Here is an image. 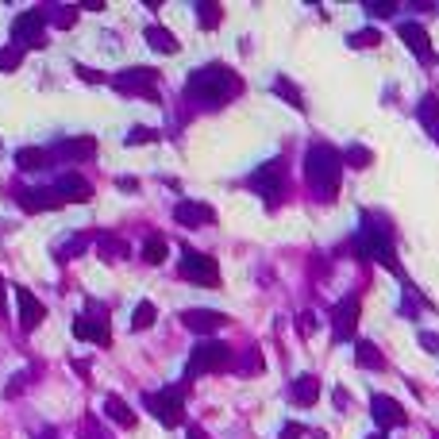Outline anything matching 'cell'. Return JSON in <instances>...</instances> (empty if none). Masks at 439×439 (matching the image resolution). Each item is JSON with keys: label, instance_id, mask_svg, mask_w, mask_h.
Wrapping results in <instances>:
<instances>
[{"label": "cell", "instance_id": "32", "mask_svg": "<svg viewBox=\"0 0 439 439\" xmlns=\"http://www.w3.org/2000/svg\"><path fill=\"white\" fill-rule=\"evenodd\" d=\"M378 43H381V31H378L374 24L362 27V31H351V35H347V46H351V51H370V46H378Z\"/></svg>", "mask_w": 439, "mask_h": 439}, {"label": "cell", "instance_id": "29", "mask_svg": "<svg viewBox=\"0 0 439 439\" xmlns=\"http://www.w3.org/2000/svg\"><path fill=\"white\" fill-rule=\"evenodd\" d=\"M166 254H170L166 235H147V243H143V262H147V266H162V262H166Z\"/></svg>", "mask_w": 439, "mask_h": 439}, {"label": "cell", "instance_id": "46", "mask_svg": "<svg viewBox=\"0 0 439 439\" xmlns=\"http://www.w3.org/2000/svg\"><path fill=\"white\" fill-rule=\"evenodd\" d=\"M189 439H208V432L200 424H189Z\"/></svg>", "mask_w": 439, "mask_h": 439}, {"label": "cell", "instance_id": "18", "mask_svg": "<svg viewBox=\"0 0 439 439\" xmlns=\"http://www.w3.org/2000/svg\"><path fill=\"white\" fill-rule=\"evenodd\" d=\"M16 301H20V328L24 331H35L46 320V304L35 297L27 285H16Z\"/></svg>", "mask_w": 439, "mask_h": 439}, {"label": "cell", "instance_id": "47", "mask_svg": "<svg viewBox=\"0 0 439 439\" xmlns=\"http://www.w3.org/2000/svg\"><path fill=\"white\" fill-rule=\"evenodd\" d=\"M336 408H347V389H343V386L336 389Z\"/></svg>", "mask_w": 439, "mask_h": 439}, {"label": "cell", "instance_id": "10", "mask_svg": "<svg viewBox=\"0 0 439 439\" xmlns=\"http://www.w3.org/2000/svg\"><path fill=\"white\" fill-rule=\"evenodd\" d=\"M12 46H20V51H35V46H46V16L43 8L39 12H24L20 20L12 24Z\"/></svg>", "mask_w": 439, "mask_h": 439}, {"label": "cell", "instance_id": "21", "mask_svg": "<svg viewBox=\"0 0 439 439\" xmlns=\"http://www.w3.org/2000/svg\"><path fill=\"white\" fill-rule=\"evenodd\" d=\"M289 401H293L297 408L316 405V401H320V378H316V374H301V378H293V386H289Z\"/></svg>", "mask_w": 439, "mask_h": 439}, {"label": "cell", "instance_id": "34", "mask_svg": "<svg viewBox=\"0 0 439 439\" xmlns=\"http://www.w3.org/2000/svg\"><path fill=\"white\" fill-rule=\"evenodd\" d=\"M262 370H266V362H262V347H251V351L243 355V362L235 366V374H243V378H259Z\"/></svg>", "mask_w": 439, "mask_h": 439}, {"label": "cell", "instance_id": "39", "mask_svg": "<svg viewBox=\"0 0 439 439\" xmlns=\"http://www.w3.org/2000/svg\"><path fill=\"white\" fill-rule=\"evenodd\" d=\"M366 16L370 20H389V16H397V4L393 0H378V4H366Z\"/></svg>", "mask_w": 439, "mask_h": 439}, {"label": "cell", "instance_id": "27", "mask_svg": "<svg viewBox=\"0 0 439 439\" xmlns=\"http://www.w3.org/2000/svg\"><path fill=\"white\" fill-rule=\"evenodd\" d=\"M43 16H46V24L58 27V31H70V27L78 24V8H66V4H46Z\"/></svg>", "mask_w": 439, "mask_h": 439}, {"label": "cell", "instance_id": "33", "mask_svg": "<svg viewBox=\"0 0 439 439\" xmlns=\"http://www.w3.org/2000/svg\"><path fill=\"white\" fill-rule=\"evenodd\" d=\"M274 97H282L285 104H293V108H304V97H301V89L293 85L289 78H274Z\"/></svg>", "mask_w": 439, "mask_h": 439}, {"label": "cell", "instance_id": "38", "mask_svg": "<svg viewBox=\"0 0 439 439\" xmlns=\"http://www.w3.org/2000/svg\"><path fill=\"white\" fill-rule=\"evenodd\" d=\"M35 374H39V370H35V366H27L24 374H16V378L4 386V397H20V393H24V386H27V381H31Z\"/></svg>", "mask_w": 439, "mask_h": 439}, {"label": "cell", "instance_id": "7", "mask_svg": "<svg viewBox=\"0 0 439 439\" xmlns=\"http://www.w3.org/2000/svg\"><path fill=\"white\" fill-rule=\"evenodd\" d=\"M247 189H254L270 208H278L285 197H289V181H285V158H270L247 177Z\"/></svg>", "mask_w": 439, "mask_h": 439}, {"label": "cell", "instance_id": "23", "mask_svg": "<svg viewBox=\"0 0 439 439\" xmlns=\"http://www.w3.org/2000/svg\"><path fill=\"white\" fill-rule=\"evenodd\" d=\"M104 416H108L112 424H120V428H135V408H131L123 397H116V393L104 397Z\"/></svg>", "mask_w": 439, "mask_h": 439}, {"label": "cell", "instance_id": "28", "mask_svg": "<svg viewBox=\"0 0 439 439\" xmlns=\"http://www.w3.org/2000/svg\"><path fill=\"white\" fill-rule=\"evenodd\" d=\"M339 158H343V166H351V170H366L370 162H374V150L362 147V143H351V147L339 150Z\"/></svg>", "mask_w": 439, "mask_h": 439}, {"label": "cell", "instance_id": "51", "mask_svg": "<svg viewBox=\"0 0 439 439\" xmlns=\"http://www.w3.org/2000/svg\"><path fill=\"white\" fill-rule=\"evenodd\" d=\"M432 439H439V435H435V432H432Z\"/></svg>", "mask_w": 439, "mask_h": 439}, {"label": "cell", "instance_id": "42", "mask_svg": "<svg viewBox=\"0 0 439 439\" xmlns=\"http://www.w3.org/2000/svg\"><path fill=\"white\" fill-rule=\"evenodd\" d=\"M420 347L428 355H439V331H420Z\"/></svg>", "mask_w": 439, "mask_h": 439}, {"label": "cell", "instance_id": "11", "mask_svg": "<svg viewBox=\"0 0 439 439\" xmlns=\"http://www.w3.org/2000/svg\"><path fill=\"white\" fill-rule=\"evenodd\" d=\"M358 312H362L358 293L343 297L336 309H331V336H336V343H351V339H355V331H358Z\"/></svg>", "mask_w": 439, "mask_h": 439}, {"label": "cell", "instance_id": "40", "mask_svg": "<svg viewBox=\"0 0 439 439\" xmlns=\"http://www.w3.org/2000/svg\"><path fill=\"white\" fill-rule=\"evenodd\" d=\"M316 328H320L316 312H301V316H297V331H301L304 339H309V336H312V331H316Z\"/></svg>", "mask_w": 439, "mask_h": 439}, {"label": "cell", "instance_id": "4", "mask_svg": "<svg viewBox=\"0 0 439 439\" xmlns=\"http://www.w3.org/2000/svg\"><path fill=\"white\" fill-rule=\"evenodd\" d=\"M232 347L224 339H200L189 355V366H185V386H193V378L200 374H220V370H232Z\"/></svg>", "mask_w": 439, "mask_h": 439}, {"label": "cell", "instance_id": "44", "mask_svg": "<svg viewBox=\"0 0 439 439\" xmlns=\"http://www.w3.org/2000/svg\"><path fill=\"white\" fill-rule=\"evenodd\" d=\"M78 78H81V81L100 85V81H104V73H100V70H89V66H78Z\"/></svg>", "mask_w": 439, "mask_h": 439}, {"label": "cell", "instance_id": "30", "mask_svg": "<svg viewBox=\"0 0 439 439\" xmlns=\"http://www.w3.org/2000/svg\"><path fill=\"white\" fill-rule=\"evenodd\" d=\"M155 324H158L155 301H139L135 312H131V331H147V328H155Z\"/></svg>", "mask_w": 439, "mask_h": 439}, {"label": "cell", "instance_id": "45", "mask_svg": "<svg viewBox=\"0 0 439 439\" xmlns=\"http://www.w3.org/2000/svg\"><path fill=\"white\" fill-rule=\"evenodd\" d=\"M116 189H123V193H135V189H139V181L123 174V177H116Z\"/></svg>", "mask_w": 439, "mask_h": 439}, {"label": "cell", "instance_id": "8", "mask_svg": "<svg viewBox=\"0 0 439 439\" xmlns=\"http://www.w3.org/2000/svg\"><path fill=\"white\" fill-rule=\"evenodd\" d=\"M73 336L85 339V343H97V347H108L112 343V328H108V309L97 301L85 304V312H78L73 320Z\"/></svg>", "mask_w": 439, "mask_h": 439}, {"label": "cell", "instance_id": "14", "mask_svg": "<svg viewBox=\"0 0 439 439\" xmlns=\"http://www.w3.org/2000/svg\"><path fill=\"white\" fill-rule=\"evenodd\" d=\"M397 39L405 43L408 51H413L424 66L435 58V54H432V35H428V27H424V24H416V20H401V24H397Z\"/></svg>", "mask_w": 439, "mask_h": 439}, {"label": "cell", "instance_id": "50", "mask_svg": "<svg viewBox=\"0 0 439 439\" xmlns=\"http://www.w3.org/2000/svg\"><path fill=\"white\" fill-rule=\"evenodd\" d=\"M366 439H386V435H381V432H374V435H366Z\"/></svg>", "mask_w": 439, "mask_h": 439}, {"label": "cell", "instance_id": "22", "mask_svg": "<svg viewBox=\"0 0 439 439\" xmlns=\"http://www.w3.org/2000/svg\"><path fill=\"white\" fill-rule=\"evenodd\" d=\"M143 39H147V46H150V51H158V54H177V51H181L177 35L166 31L162 24H150L147 31H143Z\"/></svg>", "mask_w": 439, "mask_h": 439}, {"label": "cell", "instance_id": "26", "mask_svg": "<svg viewBox=\"0 0 439 439\" xmlns=\"http://www.w3.org/2000/svg\"><path fill=\"white\" fill-rule=\"evenodd\" d=\"M355 362H358L362 370H386V355H381L370 339H358L355 343Z\"/></svg>", "mask_w": 439, "mask_h": 439}, {"label": "cell", "instance_id": "9", "mask_svg": "<svg viewBox=\"0 0 439 439\" xmlns=\"http://www.w3.org/2000/svg\"><path fill=\"white\" fill-rule=\"evenodd\" d=\"M177 274H181V282L205 285V289H216L220 285L216 259H208V254H200V251H189V247H185V254H181V262H177Z\"/></svg>", "mask_w": 439, "mask_h": 439}, {"label": "cell", "instance_id": "24", "mask_svg": "<svg viewBox=\"0 0 439 439\" xmlns=\"http://www.w3.org/2000/svg\"><path fill=\"white\" fill-rule=\"evenodd\" d=\"M416 120H420V128L428 131L435 143H439V100L428 93V97H420V104H416Z\"/></svg>", "mask_w": 439, "mask_h": 439}, {"label": "cell", "instance_id": "41", "mask_svg": "<svg viewBox=\"0 0 439 439\" xmlns=\"http://www.w3.org/2000/svg\"><path fill=\"white\" fill-rule=\"evenodd\" d=\"M420 309H424V304H420V297H416V293H408V297L401 301V312H405L408 320H413V316H420Z\"/></svg>", "mask_w": 439, "mask_h": 439}, {"label": "cell", "instance_id": "1", "mask_svg": "<svg viewBox=\"0 0 439 439\" xmlns=\"http://www.w3.org/2000/svg\"><path fill=\"white\" fill-rule=\"evenodd\" d=\"M243 93V78L224 62H208L197 66L185 78V100L197 104V108H224Z\"/></svg>", "mask_w": 439, "mask_h": 439}, {"label": "cell", "instance_id": "43", "mask_svg": "<svg viewBox=\"0 0 439 439\" xmlns=\"http://www.w3.org/2000/svg\"><path fill=\"white\" fill-rule=\"evenodd\" d=\"M278 439H304V424H297V420L282 424V435H278Z\"/></svg>", "mask_w": 439, "mask_h": 439}, {"label": "cell", "instance_id": "48", "mask_svg": "<svg viewBox=\"0 0 439 439\" xmlns=\"http://www.w3.org/2000/svg\"><path fill=\"white\" fill-rule=\"evenodd\" d=\"M31 439H58V435H54L51 428H43V432H31Z\"/></svg>", "mask_w": 439, "mask_h": 439}, {"label": "cell", "instance_id": "35", "mask_svg": "<svg viewBox=\"0 0 439 439\" xmlns=\"http://www.w3.org/2000/svg\"><path fill=\"white\" fill-rule=\"evenodd\" d=\"M193 12H197L200 27H216L220 20H224V8H220V4H205V0H200V4H193Z\"/></svg>", "mask_w": 439, "mask_h": 439}, {"label": "cell", "instance_id": "12", "mask_svg": "<svg viewBox=\"0 0 439 439\" xmlns=\"http://www.w3.org/2000/svg\"><path fill=\"white\" fill-rule=\"evenodd\" d=\"M177 320H181V328H189L193 336H205V339L212 336V331H220V328L232 324L227 312H216V309H185Z\"/></svg>", "mask_w": 439, "mask_h": 439}, {"label": "cell", "instance_id": "19", "mask_svg": "<svg viewBox=\"0 0 439 439\" xmlns=\"http://www.w3.org/2000/svg\"><path fill=\"white\" fill-rule=\"evenodd\" d=\"M174 220L181 227H208L216 220V212H212V205H205V200H177Z\"/></svg>", "mask_w": 439, "mask_h": 439}, {"label": "cell", "instance_id": "15", "mask_svg": "<svg viewBox=\"0 0 439 439\" xmlns=\"http://www.w3.org/2000/svg\"><path fill=\"white\" fill-rule=\"evenodd\" d=\"M16 205L24 208V212H54V208H66L62 197L54 193L51 185H35V189H12Z\"/></svg>", "mask_w": 439, "mask_h": 439}, {"label": "cell", "instance_id": "3", "mask_svg": "<svg viewBox=\"0 0 439 439\" xmlns=\"http://www.w3.org/2000/svg\"><path fill=\"white\" fill-rule=\"evenodd\" d=\"M304 181H309L312 200L331 205L336 193H339V181H343V158H339V150L328 147V143H312V147L304 150Z\"/></svg>", "mask_w": 439, "mask_h": 439}, {"label": "cell", "instance_id": "16", "mask_svg": "<svg viewBox=\"0 0 439 439\" xmlns=\"http://www.w3.org/2000/svg\"><path fill=\"white\" fill-rule=\"evenodd\" d=\"M51 189L62 197V205H85V200L93 197V185H89V181H85L81 174H73V170H66V174L54 177Z\"/></svg>", "mask_w": 439, "mask_h": 439}, {"label": "cell", "instance_id": "2", "mask_svg": "<svg viewBox=\"0 0 439 439\" xmlns=\"http://www.w3.org/2000/svg\"><path fill=\"white\" fill-rule=\"evenodd\" d=\"M351 251H355L358 262H381L389 274L405 278V270H401V262L393 254V224H389L386 216L362 212V227H358L355 239H351Z\"/></svg>", "mask_w": 439, "mask_h": 439}, {"label": "cell", "instance_id": "20", "mask_svg": "<svg viewBox=\"0 0 439 439\" xmlns=\"http://www.w3.org/2000/svg\"><path fill=\"white\" fill-rule=\"evenodd\" d=\"M93 247H97V254L104 262H120L128 259V239L116 232H93Z\"/></svg>", "mask_w": 439, "mask_h": 439}, {"label": "cell", "instance_id": "49", "mask_svg": "<svg viewBox=\"0 0 439 439\" xmlns=\"http://www.w3.org/2000/svg\"><path fill=\"white\" fill-rule=\"evenodd\" d=\"M4 297H8V289H4V278H0V316H4Z\"/></svg>", "mask_w": 439, "mask_h": 439}, {"label": "cell", "instance_id": "17", "mask_svg": "<svg viewBox=\"0 0 439 439\" xmlns=\"http://www.w3.org/2000/svg\"><path fill=\"white\" fill-rule=\"evenodd\" d=\"M93 155H97V139L93 135H73V139L54 143L51 162H89Z\"/></svg>", "mask_w": 439, "mask_h": 439}, {"label": "cell", "instance_id": "31", "mask_svg": "<svg viewBox=\"0 0 439 439\" xmlns=\"http://www.w3.org/2000/svg\"><path fill=\"white\" fill-rule=\"evenodd\" d=\"M93 247V232H78V235H70V243H62L58 251V259H78V254H85Z\"/></svg>", "mask_w": 439, "mask_h": 439}, {"label": "cell", "instance_id": "13", "mask_svg": "<svg viewBox=\"0 0 439 439\" xmlns=\"http://www.w3.org/2000/svg\"><path fill=\"white\" fill-rule=\"evenodd\" d=\"M370 416H374V424H378L381 435L393 432V428H401V424H408L405 408H401L389 393H374V397H370Z\"/></svg>", "mask_w": 439, "mask_h": 439}, {"label": "cell", "instance_id": "5", "mask_svg": "<svg viewBox=\"0 0 439 439\" xmlns=\"http://www.w3.org/2000/svg\"><path fill=\"white\" fill-rule=\"evenodd\" d=\"M158 85H162V73L155 70V66H128V70H120L116 78H112V89H116V93H123V97L150 100V104L162 100Z\"/></svg>", "mask_w": 439, "mask_h": 439}, {"label": "cell", "instance_id": "6", "mask_svg": "<svg viewBox=\"0 0 439 439\" xmlns=\"http://www.w3.org/2000/svg\"><path fill=\"white\" fill-rule=\"evenodd\" d=\"M185 381L181 386H166L155 389V393H143V405H147L150 416H158L162 428H181L185 424Z\"/></svg>", "mask_w": 439, "mask_h": 439}, {"label": "cell", "instance_id": "25", "mask_svg": "<svg viewBox=\"0 0 439 439\" xmlns=\"http://www.w3.org/2000/svg\"><path fill=\"white\" fill-rule=\"evenodd\" d=\"M46 162H51V150H43V147H20L16 150V166H20L24 174H35V170H43Z\"/></svg>", "mask_w": 439, "mask_h": 439}, {"label": "cell", "instance_id": "36", "mask_svg": "<svg viewBox=\"0 0 439 439\" xmlns=\"http://www.w3.org/2000/svg\"><path fill=\"white\" fill-rule=\"evenodd\" d=\"M158 139H162V131H158V128H143V123L123 135V143H128V147H139V143H158Z\"/></svg>", "mask_w": 439, "mask_h": 439}, {"label": "cell", "instance_id": "37", "mask_svg": "<svg viewBox=\"0 0 439 439\" xmlns=\"http://www.w3.org/2000/svg\"><path fill=\"white\" fill-rule=\"evenodd\" d=\"M20 62H24V51H20V46H0V70H4V73L20 70Z\"/></svg>", "mask_w": 439, "mask_h": 439}]
</instances>
